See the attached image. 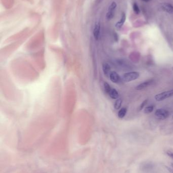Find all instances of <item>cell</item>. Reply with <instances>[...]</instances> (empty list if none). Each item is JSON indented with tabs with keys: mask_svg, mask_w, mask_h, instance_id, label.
Listing matches in <instances>:
<instances>
[{
	"mask_svg": "<svg viewBox=\"0 0 173 173\" xmlns=\"http://www.w3.org/2000/svg\"><path fill=\"white\" fill-rule=\"evenodd\" d=\"M140 76V73L138 71H131L125 73L122 76V81L125 82H129L138 79Z\"/></svg>",
	"mask_w": 173,
	"mask_h": 173,
	"instance_id": "6da1fadb",
	"label": "cell"
},
{
	"mask_svg": "<svg viewBox=\"0 0 173 173\" xmlns=\"http://www.w3.org/2000/svg\"><path fill=\"white\" fill-rule=\"evenodd\" d=\"M173 96V89L169 91H165L159 94H156L155 98L157 102H160L165 100Z\"/></svg>",
	"mask_w": 173,
	"mask_h": 173,
	"instance_id": "7a4b0ae2",
	"label": "cell"
},
{
	"mask_svg": "<svg viewBox=\"0 0 173 173\" xmlns=\"http://www.w3.org/2000/svg\"><path fill=\"white\" fill-rule=\"evenodd\" d=\"M155 115L157 118L161 119H165L169 116V113L167 110L163 108L156 109Z\"/></svg>",
	"mask_w": 173,
	"mask_h": 173,
	"instance_id": "3957f363",
	"label": "cell"
},
{
	"mask_svg": "<svg viewBox=\"0 0 173 173\" xmlns=\"http://www.w3.org/2000/svg\"><path fill=\"white\" fill-rule=\"evenodd\" d=\"M116 7H117V4L115 2H112L109 6L108 11L106 14V18L108 20H111V19L113 18L114 15V11L115 10Z\"/></svg>",
	"mask_w": 173,
	"mask_h": 173,
	"instance_id": "277c9868",
	"label": "cell"
},
{
	"mask_svg": "<svg viewBox=\"0 0 173 173\" xmlns=\"http://www.w3.org/2000/svg\"><path fill=\"white\" fill-rule=\"evenodd\" d=\"M155 165L154 163L150 162H143L140 165V170L143 172H149L153 170L155 168Z\"/></svg>",
	"mask_w": 173,
	"mask_h": 173,
	"instance_id": "5b68a950",
	"label": "cell"
},
{
	"mask_svg": "<svg viewBox=\"0 0 173 173\" xmlns=\"http://www.w3.org/2000/svg\"><path fill=\"white\" fill-rule=\"evenodd\" d=\"M153 81H154L153 80L150 79L148 80V81H145V82H142L141 84L139 85H138L135 89L138 91L142 90L143 89H145L146 88H147L148 87L150 86L152 84Z\"/></svg>",
	"mask_w": 173,
	"mask_h": 173,
	"instance_id": "8992f818",
	"label": "cell"
},
{
	"mask_svg": "<svg viewBox=\"0 0 173 173\" xmlns=\"http://www.w3.org/2000/svg\"><path fill=\"white\" fill-rule=\"evenodd\" d=\"M161 8L163 11L167 12L168 13L173 14V6L168 3H164L161 5Z\"/></svg>",
	"mask_w": 173,
	"mask_h": 173,
	"instance_id": "52a82bcc",
	"label": "cell"
},
{
	"mask_svg": "<svg viewBox=\"0 0 173 173\" xmlns=\"http://www.w3.org/2000/svg\"><path fill=\"white\" fill-rule=\"evenodd\" d=\"M101 25L100 22H97L94 27L93 30V35L94 38L96 40H98L100 34Z\"/></svg>",
	"mask_w": 173,
	"mask_h": 173,
	"instance_id": "ba28073f",
	"label": "cell"
},
{
	"mask_svg": "<svg viewBox=\"0 0 173 173\" xmlns=\"http://www.w3.org/2000/svg\"><path fill=\"white\" fill-rule=\"evenodd\" d=\"M109 77H110L111 81L114 83H118L121 80V78L119 74L115 71H112L111 72L110 74L109 75Z\"/></svg>",
	"mask_w": 173,
	"mask_h": 173,
	"instance_id": "9c48e42d",
	"label": "cell"
},
{
	"mask_svg": "<svg viewBox=\"0 0 173 173\" xmlns=\"http://www.w3.org/2000/svg\"><path fill=\"white\" fill-rule=\"evenodd\" d=\"M126 15L125 13L123 12L121 14V20L118 22H117L115 24V27L117 29H120L122 27L123 25L124 24V22L126 21Z\"/></svg>",
	"mask_w": 173,
	"mask_h": 173,
	"instance_id": "30bf717a",
	"label": "cell"
},
{
	"mask_svg": "<svg viewBox=\"0 0 173 173\" xmlns=\"http://www.w3.org/2000/svg\"><path fill=\"white\" fill-rule=\"evenodd\" d=\"M102 68H103V71L104 74L106 76H109L111 72L110 65L107 63H104L102 66Z\"/></svg>",
	"mask_w": 173,
	"mask_h": 173,
	"instance_id": "8fae6325",
	"label": "cell"
},
{
	"mask_svg": "<svg viewBox=\"0 0 173 173\" xmlns=\"http://www.w3.org/2000/svg\"><path fill=\"white\" fill-rule=\"evenodd\" d=\"M109 95L112 99H117L119 97V94L115 89H112L110 93H109Z\"/></svg>",
	"mask_w": 173,
	"mask_h": 173,
	"instance_id": "7c38bea8",
	"label": "cell"
},
{
	"mask_svg": "<svg viewBox=\"0 0 173 173\" xmlns=\"http://www.w3.org/2000/svg\"><path fill=\"white\" fill-rule=\"evenodd\" d=\"M127 113V108L123 107L121 108L119 110L118 113V116L119 119H123L124 116H126V114Z\"/></svg>",
	"mask_w": 173,
	"mask_h": 173,
	"instance_id": "4fadbf2b",
	"label": "cell"
},
{
	"mask_svg": "<svg viewBox=\"0 0 173 173\" xmlns=\"http://www.w3.org/2000/svg\"><path fill=\"white\" fill-rule=\"evenodd\" d=\"M122 99H121V98H118V99H116V100L115 103H114V105L115 109H116V110H118V109H120V108L121 107V105H122Z\"/></svg>",
	"mask_w": 173,
	"mask_h": 173,
	"instance_id": "5bb4252c",
	"label": "cell"
},
{
	"mask_svg": "<svg viewBox=\"0 0 173 173\" xmlns=\"http://www.w3.org/2000/svg\"><path fill=\"white\" fill-rule=\"evenodd\" d=\"M154 108H155L154 106L149 105V106L145 107L144 109V112L145 114H149L150 113H152L153 110H154Z\"/></svg>",
	"mask_w": 173,
	"mask_h": 173,
	"instance_id": "9a60e30c",
	"label": "cell"
},
{
	"mask_svg": "<svg viewBox=\"0 0 173 173\" xmlns=\"http://www.w3.org/2000/svg\"><path fill=\"white\" fill-rule=\"evenodd\" d=\"M104 89H105V91L106 93L109 94V93H110L111 90V89H112L110 85L109 84L108 82H104Z\"/></svg>",
	"mask_w": 173,
	"mask_h": 173,
	"instance_id": "2e32d148",
	"label": "cell"
},
{
	"mask_svg": "<svg viewBox=\"0 0 173 173\" xmlns=\"http://www.w3.org/2000/svg\"><path fill=\"white\" fill-rule=\"evenodd\" d=\"M132 8H133V10L134 11L135 13L137 14H138L140 12V10L139 7L138 6L137 4L136 3H134L132 6Z\"/></svg>",
	"mask_w": 173,
	"mask_h": 173,
	"instance_id": "e0dca14e",
	"label": "cell"
},
{
	"mask_svg": "<svg viewBox=\"0 0 173 173\" xmlns=\"http://www.w3.org/2000/svg\"><path fill=\"white\" fill-rule=\"evenodd\" d=\"M148 101V99H146V100H145L144 101H143L141 105H140L139 109H138V110H139V111H141L142 110L144 109V108L145 107V106H146L147 104Z\"/></svg>",
	"mask_w": 173,
	"mask_h": 173,
	"instance_id": "ac0fdd59",
	"label": "cell"
},
{
	"mask_svg": "<svg viewBox=\"0 0 173 173\" xmlns=\"http://www.w3.org/2000/svg\"><path fill=\"white\" fill-rule=\"evenodd\" d=\"M166 154L168 155L171 157L172 159H173V152L171 151H168L166 152Z\"/></svg>",
	"mask_w": 173,
	"mask_h": 173,
	"instance_id": "d6986e66",
	"label": "cell"
},
{
	"mask_svg": "<svg viewBox=\"0 0 173 173\" xmlns=\"http://www.w3.org/2000/svg\"><path fill=\"white\" fill-rule=\"evenodd\" d=\"M142 1H144V2H149L150 1H151V0H142Z\"/></svg>",
	"mask_w": 173,
	"mask_h": 173,
	"instance_id": "ffe728a7",
	"label": "cell"
},
{
	"mask_svg": "<svg viewBox=\"0 0 173 173\" xmlns=\"http://www.w3.org/2000/svg\"><path fill=\"white\" fill-rule=\"evenodd\" d=\"M172 167H173V163H172Z\"/></svg>",
	"mask_w": 173,
	"mask_h": 173,
	"instance_id": "44dd1931",
	"label": "cell"
},
{
	"mask_svg": "<svg viewBox=\"0 0 173 173\" xmlns=\"http://www.w3.org/2000/svg\"><path fill=\"white\" fill-rule=\"evenodd\" d=\"M172 69H173V68H172Z\"/></svg>",
	"mask_w": 173,
	"mask_h": 173,
	"instance_id": "7402d4cb",
	"label": "cell"
},
{
	"mask_svg": "<svg viewBox=\"0 0 173 173\" xmlns=\"http://www.w3.org/2000/svg\"></svg>",
	"mask_w": 173,
	"mask_h": 173,
	"instance_id": "603a6c76",
	"label": "cell"
}]
</instances>
